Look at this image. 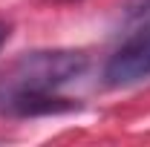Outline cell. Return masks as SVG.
I'll use <instances>...</instances> for the list:
<instances>
[{"label": "cell", "mask_w": 150, "mask_h": 147, "mask_svg": "<svg viewBox=\"0 0 150 147\" xmlns=\"http://www.w3.org/2000/svg\"><path fill=\"white\" fill-rule=\"evenodd\" d=\"M87 72V55L78 49H35L0 72V115L35 118L72 110L61 90Z\"/></svg>", "instance_id": "obj_1"}, {"label": "cell", "mask_w": 150, "mask_h": 147, "mask_svg": "<svg viewBox=\"0 0 150 147\" xmlns=\"http://www.w3.org/2000/svg\"><path fill=\"white\" fill-rule=\"evenodd\" d=\"M150 78V20L133 26L124 43L104 64V81L110 87H136Z\"/></svg>", "instance_id": "obj_2"}, {"label": "cell", "mask_w": 150, "mask_h": 147, "mask_svg": "<svg viewBox=\"0 0 150 147\" xmlns=\"http://www.w3.org/2000/svg\"><path fill=\"white\" fill-rule=\"evenodd\" d=\"M121 12H124V23L127 26L147 23L150 20V0H124Z\"/></svg>", "instance_id": "obj_3"}, {"label": "cell", "mask_w": 150, "mask_h": 147, "mask_svg": "<svg viewBox=\"0 0 150 147\" xmlns=\"http://www.w3.org/2000/svg\"><path fill=\"white\" fill-rule=\"evenodd\" d=\"M6 37H9V26H6V23L0 20V46L6 43Z\"/></svg>", "instance_id": "obj_4"}]
</instances>
